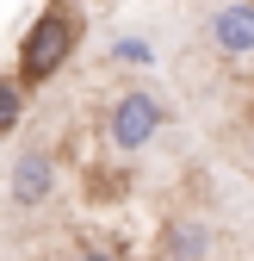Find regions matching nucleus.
<instances>
[{
	"label": "nucleus",
	"mask_w": 254,
	"mask_h": 261,
	"mask_svg": "<svg viewBox=\"0 0 254 261\" xmlns=\"http://www.w3.org/2000/svg\"><path fill=\"white\" fill-rule=\"evenodd\" d=\"M75 44H81V13L69 7V0H50V7L25 25V38H19V62H13L19 93L56 81V69L75 56Z\"/></svg>",
	"instance_id": "f257e3e1"
},
{
	"label": "nucleus",
	"mask_w": 254,
	"mask_h": 261,
	"mask_svg": "<svg viewBox=\"0 0 254 261\" xmlns=\"http://www.w3.org/2000/svg\"><path fill=\"white\" fill-rule=\"evenodd\" d=\"M162 124H168V100H162V93L124 87L118 100L106 106V143L124 149V155H137V149H149L155 137H162Z\"/></svg>",
	"instance_id": "f03ea898"
},
{
	"label": "nucleus",
	"mask_w": 254,
	"mask_h": 261,
	"mask_svg": "<svg viewBox=\"0 0 254 261\" xmlns=\"http://www.w3.org/2000/svg\"><path fill=\"white\" fill-rule=\"evenodd\" d=\"M50 193H56V149L25 143V149L13 155V168H7V199H13L19 212H38Z\"/></svg>",
	"instance_id": "7ed1b4c3"
},
{
	"label": "nucleus",
	"mask_w": 254,
	"mask_h": 261,
	"mask_svg": "<svg viewBox=\"0 0 254 261\" xmlns=\"http://www.w3.org/2000/svg\"><path fill=\"white\" fill-rule=\"evenodd\" d=\"M205 31H211V44L224 50L230 62L254 56V7H248V0H230V7H217Z\"/></svg>",
	"instance_id": "20e7f679"
},
{
	"label": "nucleus",
	"mask_w": 254,
	"mask_h": 261,
	"mask_svg": "<svg viewBox=\"0 0 254 261\" xmlns=\"http://www.w3.org/2000/svg\"><path fill=\"white\" fill-rule=\"evenodd\" d=\"M211 249H217V230L205 218H168L162 243H155L162 261H211Z\"/></svg>",
	"instance_id": "39448f33"
},
{
	"label": "nucleus",
	"mask_w": 254,
	"mask_h": 261,
	"mask_svg": "<svg viewBox=\"0 0 254 261\" xmlns=\"http://www.w3.org/2000/svg\"><path fill=\"white\" fill-rule=\"evenodd\" d=\"M19 118H25V93H19L13 75H0V137H7V130H19Z\"/></svg>",
	"instance_id": "423d86ee"
},
{
	"label": "nucleus",
	"mask_w": 254,
	"mask_h": 261,
	"mask_svg": "<svg viewBox=\"0 0 254 261\" xmlns=\"http://www.w3.org/2000/svg\"><path fill=\"white\" fill-rule=\"evenodd\" d=\"M75 261H112V255H106V249H81Z\"/></svg>",
	"instance_id": "0eeeda50"
}]
</instances>
